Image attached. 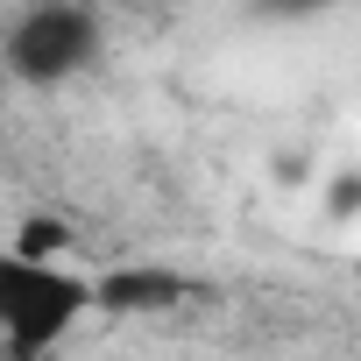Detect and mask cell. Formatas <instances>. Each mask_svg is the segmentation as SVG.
<instances>
[{
	"label": "cell",
	"instance_id": "1",
	"mask_svg": "<svg viewBox=\"0 0 361 361\" xmlns=\"http://www.w3.org/2000/svg\"><path fill=\"white\" fill-rule=\"evenodd\" d=\"M85 319H99L92 269L29 241L0 248V361H50Z\"/></svg>",
	"mask_w": 361,
	"mask_h": 361
},
{
	"label": "cell",
	"instance_id": "2",
	"mask_svg": "<svg viewBox=\"0 0 361 361\" xmlns=\"http://www.w3.org/2000/svg\"><path fill=\"white\" fill-rule=\"evenodd\" d=\"M99 57H106V22L92 0H29L0 29V71L29 92H64L92 78Z\"/></svg>",
	"mask_w": 361,
	"mask_h": 361
},
{
	"label": "cell",
	"instance_id": "3",
	"mask_svg": "<svg viewBox=\"0 0 361 361\" xmlns=\"http://www.w3.org/2000/svg\"><path fill=\"white\" fill-rule=\"evenodd\" d=\"M276 8H319V0H276Z\"/></svg>",
	"mask_w": 361,
	"mask_h": 361
}]
</instances>
